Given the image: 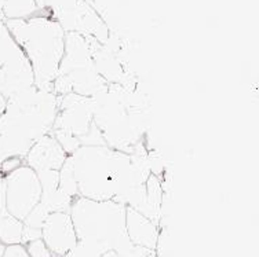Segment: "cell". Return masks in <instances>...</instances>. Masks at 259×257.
<instances>
[{
	"label": "cell",
	"mask_w": 259,
	"mask_h": 257,
	"mask_svg": "<svg viewBox=\"0 0 259 257\" xmlns=\"http://www.w3.org/2000/svg\"><path fill=\"white\" fill-rule=\"evenodd\" d=\"M58 113V95L37 87L7 99L0 117V163L25 156L41 136L51 134Z\"/></svg>",
	"instance_id": "cell-1"
},
{
	"label": "cell",
	"mask_w": 259,
	"mask_h": 257,
	"mask_svg": "<svg viewBox=\"0 0 259 257\" xmlns=\"http://www.w3.org/2000/svg\"><path fill=\"white\" fill-rule=\"evenodd\" d=\"M101 257H119V256H117V253L113 252V250H108V252L104 253Z\"/></svg>",
	"instance_id": "cell-26"
},
{
	"label": "cell",
	"mask_w": 259,
	"mask_h": 257,
	"mask_svg": "<svg viewBox=\"0 0 259 257\" xmlns=\"http://www.w3.org/2000/svg\"><path fill=\"white\" fill-rule=\"evenodd\" d=\"M94 40L91 36L66 32L64 57L53 83L55 95L62 96L75 92L81 96L93 98L108 87V83L95 68L93 57Z\"/></svg>",
	"instance_id": "cell-5"
},
{
	"label": "cell",
	"mask_w": 259,
	"mask_h": 257,
	"mask_svg": "<svg viewBox=\"0 0 259 257\" xmlns=\"http://www.w3.org/2000/svg\"><path fill=\"white\" fill-rule=\"evenodd\" d=\"M41 239L54 257H62L77 243L69 212L50 213L41 227Z\"/></svg>",
	"instance_id": "cell-9"
},
{
	"label": "cell",
	"mask_w": 259,
	"mask_h": 257,
	"mask_svg": "<svg viewBox=\"0 0 259 257\" xmlns=\"http://www.w3.org/2000/svg\"><path fill=\"white\" fill-rule=\"evenodd\" d=\"M0 10L7 20H26L39 11L35 0H0Z\"/></svg>",
	"instance_id": "cell-13"
},
{
	"label": "cell",
	"mask_w": 259,
	"mask_h": 257,
	"mask_svg": "<svg viewBox=\"0 0 259 257\" xmlns=\"http://www.w3.org/2000/svg\"><path fill=\"white\" fill-rule=\"evenodd\" d=\"M35 87V76L29 61L18 47L0 66V94L6 99Z\"/></svg>",
	"instance_id": "cell-8"
},
{
	"label": "cell",
	"mask_w": 259,
	"mask_h": 257,
	"mask_svg": "<svg viewBox=\"0 0 259 257\" xmlns=\"http://www.w3.org/2000/svg\"><path fill=\"white\" fill-rule=\"evenodd\" d=\"M50 213L47 212V209L41 205V203H37L33 211L26 216V219L24 220V227L26 228H33V230H40L41 231V227L45 224L46 219Z\"/></svg>",
	"instance_id": "cell-17"
},
{
	"label": "cell",
	"mask_w": 259,
	"mask_h": 257,
	"mask_svg": "<svg viewBox=\"0 0 259 257\" xmlns=\"http://www.w3.org/2000/svg\"><path fill=\"white\" fill-rule=\"evenodd\" d=\"M6 108H7V99L3 96V95L0 94V117L3 116V113H5Z\"/></svg>",
	"instance_id": "cell-25"
},
{
	"label": "cell",
	"mask_w": 259,
	"mask_h": 257,
	"mask_svg": "<svg viewBox=\"0 0 259 257\" xmlns=\"http://www.w3.org/2000/svg\"><path fill=\"white\" fill-rule=\"evenodd\" d=\"M104 253L95 249V247L90 246V245H85L83 242L76 243V246L73 249H70L69 252L66 253L62 257H101Z\"/></svg>",
	"instance_id": "cell-20"
},
{
	"label": "cell",
	"mask_w": 259,
	"mask_h": 257,
	"mask_svg": "<svg viewBox=\"0 0 259 257\" xmlns=\"http://www.w3.org/2000/svg\"><path fill=\"white\" fill-rule=\"evenodd\" d=\"M58 188L72 199L80 197L77 184H76L75 173H73V167H72V161H70L69 157L65 161L62 168L58 171Z\"/></svg>",
	"instance_id": "cell-14"
},
{
	"label": "cell",
	"mask_w": 259,
	"mask_h": 257,
	"mask_svg": "<svg viewBox=\"0 0 259 257\" xmlns=\"http://www.w3.org/2000/svg\"><path fill=\"white\" fill-rule=\"evenodd\" d=\"M130 257H156L155 250L148 249V247L138 246V245H133V249L130 252Z\"/></svg>",
	"instance_id": "cell-24"
},
{
	"label": "cell",
	"mask_w": 259,
	"mask_h": 257,
	"mask_svg": "<svg viewBox=\"0 0 259 257\" xmlns=\"http://www.w3.org/2000/svg\"><path fill=\"white\" fill-rule=\"evenodd\" d=\"M24 223L14 218L6 208L5 182H0V242L3 245L22 243Z\"/></svg>",
	"instance_id": "cell-12"
},
{
	"label": "cell",
	"mask_w": 259,
	"mask_h": 257,
	"mask_svg": "<svg viewBox=\"0 0 259 257\" xmlns=\"http://www.w3.org/2000/svg\"><path fill=\"white\" fill-rule=\"evenodd\" d=\"M51 135L57 139V142L61 144V147L64 148V151L68 156L73 154L77 148L81 146L79 142V139L72 136L69 134H65L62 131H51Z\"/></svg>",
	"instance_id": "cell-19"
},
{
	"label": "cell",
	"mask_w": 259,
	"mask_h": 257,
	"mask_svg": "<svg viewBox=\"0 0 259 257\" xmlns=\"http://www.w3.org/2000/svg\"><path fill=\"white\" fill-rule=\"evenodd\" d=\"M24 159H21V157H9V159L3 160L2 163H0V173H2V176L5 178L7 175H10L14 171L20 168L24 165Z\"/></svg>",
	"instance_id": "cell-22"
},
{
	"label": "cell",
	"mask_w": 259,
	"mask_h": 257,
	"mask_svg": "<svg viewBox=\"0 0 259 257\" xmlns=\"http://www.w3.org/2000/svg\"><path fill=\"white\" fill-rule=\"evenodd\" d=\"M68 154L57 142V139L51 134L45 135L36 142L24 159L25 165L32 168L35 172L39 171H60L65 161L68 160Z\"/></svg>",
	"instance_id": "cell-10"
},
{
	"label": "cell",
	"mask_w": 259,
	"mask_h": 257,
	"mask_svg": "<svg viewBox=\"0 0 259 257\" xmlns=\"http://www.w3.org/2000/svg\"><path fill=\"white\" fill-rule=\"evenodd\" d=\"M156 257H172V242L168 224L159 226V235L155 246Z\"/></svg>",
	"instance_id": "cell-16"
},
{
	"label": "cell",
	"mask_w": 259,
	"mask_h": 257,
	"mask_svg": "<svg viewBox=\"0 0 259 257\" xmlns=\"http://www.w3.org/2000/svg\"><path fill=\"white\" fill-rule=\"evenodd\" d=\"M69 215L79 242L102 253L113 250L119 257H130L133 243L125 231V207L109 199L94 201L77 197L70 205Z\"/></svg>",
	"instance_id": "cell-4"
},
{
	"label": "cell",
	"mask_w": 259,
	"mask_h": 257,
	"mask_svg": "<svg viewBox=\"0 0 259 257\" xmlns=\"http://www.w3.org/2000/svg\"><path fill=\"white\" fill-rule=\"evenodd\" d=\"M125 231L133 245L155 250L159 226L130 207H125Z\"/></svg>",
	"instance_id": "cell-11"
},
{
	"label": "cell",
	"mask_w": 259,
	"mask_h": 257,
	"mask_svg": "<svg viewBox=\"0 0 259 257\" xmlns=\"http://www.w3.org/2000/svg\"><path fill=\"white\" fill-rule=\"evenodd\" d=\"M36 175L41 186V193H53L58 190V171H39Z\"/></svg>",
	"instance_id": "cell-18"
},
{
	"label": "cell",
	"mask_w": 259,
	"mask_h": 257,
	"mask_svg": "<svg viewBox=\"0 0 259 257\" xmlns=\"http://www.w3.org/2000/svg\"><path fill=\"white\" fill-rule=\"evenodd\" d=\"M6 26L29 61L36 87L53 89L65 51L66 32L62 26L54 18L46 15H35L26 20H7Z\"/></svg>",
	"instance_id": "cell-3"
},
{
	"label": "cell",
	"mask_w": 259,
	"mask_h": 257,
	"mask_svg": "<svg viewBox=\"0 0 259 257\" xmlns=\"http://www.w3.org/2000/svg\"><path fill=\"white\" fill-rule=\"evenodd\" d=\"M25 246L30 257H54V254L50 252V249L43 242L41 238L25 243Z\"/></svg>",
	"instance_id": "cell-21"
},
{
	"label": "cell",
	"mask_w": 259,
	"mask_h": 257,
	"mask_svg": "<svg viewBox=\"0 0 259 257\" xmlns=\"http://www.w3.org/2000/svg\"><path fill=\"white\" fill-rule=\"evenodd\" d=\"M2 257H30L24 243H13L6 245L2 253Z\"/></svg>",
	"instance_id": "cell-23"
},
{
	"label": "cell",
	"mask_w": 259,
	"mask_h": 257,
	"mask_svg": "<svg viewBox=\"0 0 259 257\" xmlns=\"http://www.w3.org/2000/svg\"><path fill=\"white\" fill-rule=\"evenodd\" d=\"M94 125L93 99L75 92L58 96V113L55 117L53 131H62L65 134L79 139V142L90 132Z\"/></svg>",
	"instance_id": "cell-7"
},
{
	"label": "cell",
	"mask_w": 259,
	"mask_h": 257,
	"mask_svg": "<svg viewBox=\"0 0 259 257\" xmlns=\"http://www.w3.org/2000/svg\"><path fill=\"white\" fill-rule=\"evenodd\" d=\"M7 211L21 222H24L36 205L40 202L41 186L32 168L22 165L3 178Z\"/></svg>",
	"instance_id": "cell-6"
},
{
	"label": "cell",
	"mask_w": 259,
	"mask_h": 257,
	"mask_svg": "<svg viewBox=\"0 0 259 257\" xmlns=\"http://www.w3.org/2000/svg\"><path fill=\"white\" fill-rule=\"evenodd\" d=\"M15 48H18V45L11 37L10 32L6 26L5 15L0 10V66L5 64V61L10 57Z\"/></svg>",
	"instance_id": "cell-15"
},
{
	"label": "cell",
	"mask_w": 259,
	"mask_h": 257,
	"mask_svg": "<svg viewBox=\"0 0 259 257\" xmlns=\"http://www.w3.org/2000/svg\"><path fill=\"white\" fill-rule=\"evenodd\" d=\"M69 159L80 197L117 202L130 188L138 186L133 178L128 154L108 144L80 146Z\"/></svg>",
	"instance_id": "cell-2"
},
{
	"label": "cell",
	"mask_w": 259,
	"mask_h": 257,
	"mask_svg": "<svg viewBox=\"0 0 259 257\" xmlns=\"http://www.w3.org/2000/svg\"><path fill=\"white\" fill-rule=\"evenodd\" d=\"M2 179H3V176H2V173H0V182H2Z\"/></svg>",
	"instance_id": "cell-28"
},
{
	"label": "cell",
	"mask_w": 259,
	"mask_h": 257,
	"mask_svg": "<svg viewBox=\"0 0 259 257\" xmlns=\"http://www.w3.org/2000/svg\"><path fill=\"white\" fill-rule=\"evenodd\" d=\"M3 249H5V245L0 242V257H2V253H3Z\"/></svg>",
	"instance_id": "cell-27"
}]
</instances>
